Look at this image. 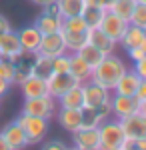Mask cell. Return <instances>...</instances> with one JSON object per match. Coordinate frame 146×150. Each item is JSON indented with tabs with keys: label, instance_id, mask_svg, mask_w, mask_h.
<instances>
[{
	"label": "cell",
	"instance_id": "obj_11",
	"mask_svg": "<svg viewBox=\"0 0 146 150\" xmlns=\"http://www.w3.org/2000/svg\"><path fill=\"white\" fill-rule=\"evenodd\" d=\"M0 134H2V138L8 142V146H10L12 150H24L26 146H30L26 134H24V130L20 128V124H18L16 120L10 122V124H6V126L0 130Z\"/></svg>",
	"mask_w": 146,
	"mask_h": 150
},
{
	"label": "cell",
	"instance_id": "obj_38",
	"mask_svg": "<svg viewBox=\"0 0 146 150\" xmlns=\"http://www.w3.org/2000/svg\"><path fill=\"white\" fill-rule=\"evenodd\" d=\"M10 82H6L4 80V78H0V98H2V96H4V94L8 92V90H10Z\"/></svg>",
	"mask_w": 146,
	"mask_h": 150
},
{
	"label": "cell",
	"instance_id": "obj_23",
	"mask_svg": "<svg viewBox=\"0 0 146 150\" xmlns=\"http://www.w3.org/2000/svg\"><path fill=\"white\" fill-rule=\"evenodd\" d=\"M54 4H56L58 14H60L62 18L80 16L82 10H84V6H86L84 0H54Z\"/></svg>",
	"mask_w": 146,
	"mask_h": 150
},
{
	"label": "cell",
	"instance_id": "obj_8",
	"mask_svg": "<svg viewBox=\"0 0 146 150\" xmlns=\"http://www.w3.org/2000/svg\"><path fill=\"white\" fill-rule=\"evenodd\" d=\"M68 52L66 44H64V38L60 32H50V34H42V40H40V46H38V52L40 56L46 58H56L60 54Z\"/></svg>",
	"mask_w": 146,
	"mask_h": 150
},
{
	"label": "cell",
	"instance_id": "obj_36",
	"mask_svg": "<svg viewBox=\"0 0 146 150\" xmlns=\"http://www.w3.org/2000/svg\"><path fill=\"white\" fill-rule=\"evenodd\" d=\"M136 98H138V100H146V78L140 80V86H138V90H136Z\"/></svg>",
	"mask_w": 146,
	"mask_h": 150
},
{
	"label": "cell",
	"instance_id": "obj_32",
	"mask_svg": "<svg viewBox=\"0 0 146 150\" xmlns=\"http://www.w3.org/2000/svg\"><path fill=\"white\" fill-rule=\"evenodd\" d=\"M70 68V52H64L60 56L52 58V72L54 74H62V72H68Z\"/></svg>",
	"mask_w": 146,
	"mask_h": 150
},
{
	"label": "cell",
	"instance_id": "obj_7",
	"mask_svg": "<svg viewBox=\"0 0 146 150\" xmlns=\"http://www.w3.org/2000/svg\"><path fill=\"white\" fill-rule=\"evenodd\" d=\"M128 26H130L128 20H124V18H120V16H116V14H112V12L106 10V12H104V18H102V22H100L98 28H100L108 38H112L114 42L118 44Z\"/></svg>",
	"mask_w": 146,
	"mask_h": 150
},
{
	"label": "cell",
	"instance_id": "obj_1",
	"mask_svg": "<svg viewBox=\"0 0 146 150\" xmlns=\"http://www.w3.org/2000/svg\"><path fill=\"white\" fill-rule=\"evenodd\" d=\"M128 70V66L124 64V60L116 54H108L100 60L98 66L92 68V74H90V82L98 84L106 90H114L118 78L122 76L124 72Z\"/></svg>",
	"mask_w": 146,
	"mask_h": 150
},
{
	"label": "cell",
	"instance_id": "obj_34",
	"mask_svg": "<svg viewBox=\"0 0 146 150\" xmlns=\"http://www.w3.org/2000/svg\"><path fill=\"white\" fill-rule=\"evenodd\" d=\"M42 150H66V144L62 140H50L42 144Z\"/></svg>",
	"mask_w": 146,
	"mask_h": 150
},
{
	"label": "cell",
	"instance_id": "obj_2",
	"mask_svg": "<svg viewBox=\"0 0 146 150\" xmlns=\"http://www.w3.org/2000/svg\"><path fill=\"white\" fill-rule=\"evenodd\" d=\"M98 136H100V142H98V150H120L124 142V130L120 126V120L116 118H106L98 126Z\"/></svg>",
	"mask_w": 146,
	"mask_h": 150
},
{
	"label": "cell",
	"instance_id": "obj_14",
	"mask_svg": "<svg viewBox=\"0 0 146 150\" xmlns=\"http://www.w3.org/2000/svg\"><path fill=\"white\" fill-rule=\"evenodd\" d=\"M16 34H18V40H20V46H22L24 52H32V54L38 52L40 40H42V32H40L34 24L24 26L22 30H18Z\"/></svg>",
	"mask_w": 146,
	"mask_h": 150
},
{
	"label": "cell",
	"instance_id": "obj_4",
	"mask_svg": "<svg viewBox=\"0 0 146 150\" xmlns=\"http://www.w3.org/2000/svg\"><path fill=\"white\" fill-rule=\"evenodd\" d=\"M56 110H58V104L52 96H40V98H24L20 112L28 116H38V118L50 120L52 116H56Z\"/></svg>",
	"mask_w": 146,
	"mask_h": 150
},
{
	"label": "cell",
	"instance_id": "obj_5",
	"mask_svg": "<svg viewBox=\"0 0 146 150\" xmlns=\"http://www.w3.org/2000/svg\"><path fill=\"white\" fill-rule=\"evenodd\" d=\"M82 92H84V106L88 108H102L108 106L112 98V90H106L94 82H82Z\"/></svg>",
	"mask_w": 146,
	"mask_h": 150
},
{
	"label": "cell",
	"instance_id": "obj_31",
	"mask_svg": "<svg viewBox=\"0 0 146 150\" xmlns=\"http://www.w3.org/2000/svg\"><path fill=\"white\" fill-rule=\"evenodd\" d=\"M14 70H16V64L12 60L0 56V78H4L6 82L12 84V80H14Z\"/></svg>",
	"mask_w": 146,
	"mask_h": 150
},
{
	"label": "cell",
	"instance_id": "obj_18",
	"mask_svg": "<svg viewBox=\"0 0 146 150\" xmlns=\"http://www.w3.org/2000/svg\"><path fill=\"white\" fill-rule=\"evenodd\" d=\"M88 44H92L94 48H98L104 56L114 54V50H116V42H114L112 38H108L100 28H90L88 30Z\"/></svg>",
	"mask_w": 146,
	"mask_h": 150
},
{
	"label": "cell",
	"instance_id": "obj_45",
	"mask_svg": "<svg viewBox=\"0 0 146 150\" xmlns=\"http://www.w3.org/2000/svg\"><path fill=\"white\" fill-rule=\"evenodd\" d=\"M0 106H2V100H0Z\"/></svg>",
	"mask_w": 146,
	"mask_h": 150
},
{
	"label": "cell",
	"instance_id": "obj_37",
	"mask_svg": "<svg viewBox=\"0 0 146 150\" xmlns=\"http://www.w3.org/2000/svg\"><path fill=\"white\" fill-rule=\"evenodd\" d=\"M86 6H94V8H106V0H84Z\"/></svg>",
	"mask_w": 146,
	"mask_h": 150
},
{
	"label": "cell",
	"instance_id": "obj_25",
	"mask_svg": "<svg viewBox=\"0 0 146 150\" xmlns=\"http://www.w3.org/2000/svg\"><path fill=\"white\" fill-rule=\"evenodd\" d=\"M52 74H54V72H52V58L36 54L34 60H32V76H38V78L48 80Z\"/></svg>",
	"mask_w": 146,
	"mask_h": 150
},
{
	"label": "cell",
	"instance_id": "obj_35",
	"mask_svg": "<svg viewBox=\"0 0 146 150\" xmlns=\"http://www.w3.org/2000/svg\"><path fill=\"white\" fill-rule=\"evenodd\" d=\"M8 30H12L10 26V20L4 16V14H0V36L4 34V32H8Z\"/></svg>",
	"mask_w": 146,
	"mask_h": 150
},
{
	"label": "cell",
	"instance_id": "obj_29",
	"mask_svg": "<svg viewBox=\"0 0 146 150\" xmlns=\"http://www.w3.org/2000/svg\"><path fill=\"white\" fill-rule=\"evenodd\" d=\"M60 30H70V32H86L88 26L84 22L82 16H70V18H62V28Z\"/></svg>",
	"mask_w": 146,
	"mask_h": 150
},
{
	"label": "cell",
	"instance_id": "obj_12",
	"mask_svg": "<svg viewBox=\"0 0 146 150\" xmlns=\"http://www.w3.org/2000/svg\"><path fill=\"white\" fill-rule=\"evenodd\" d=\"M24 50L20 46V40H18V34L16 30H8L0 36V56L8 58L12 62H16V58L22 54Z\"/></svg>",
	"mask_w": 146,
	"mask_h": 150
},
{
	"label": "cell",
	"instance_id": "obj_33",
	"mask_svg": "<svg viewBox=\"0 0 146 150\" xmlns=\"http://www.w3.org/2000/svg\"><path fill=\"white\" fill-rule=\"evenodd\" d=\"M132 70L138 74V78H142V80H144V78H146V56L140 58V60H136L134 66H132Z\"/></svg>",
	"mask_w": 146,
	"mask_h": 150
},
{
	"label": "cell",
	"instance_id": "obj_3",
	"mask_svg": "<svg viewBox=\"0 0 146 150\" xmlns=\"http://www.w3.org/2000/svg\"><path fill=\"white\" fill-rule=\"evenodd\" d=\"M16 122L20 124V128L24 130L26 138H28V144H38L46 138L48 134V124L50 120H44V118H38V116H28V114H22L16 118Z\"/></svg>",
	"mask_w": 146,
	"mask_h": 150
},
{
	"label": "cell",
	"instance_id": "obj_27",
	"mask_svg": "<svg viewBox=\"0 0 146 150\" xmlns=\"http://www.w3.org/2000/svg\"><path fill=\"white\" fill-rule=\"evenodd\" d=\"M76 54H78V56L82 58V60H84L86 64H88L90 68H94V66H98V64H100V60L104 58V54H102L100 50H98V48H94L92 44H88V42H86L84 46L80 48V50L76 52Z\"/></svg>",
	"mask_w": 146,
	"mask_h": 150
},
{
	"label": "cell",
	"instance_id": "obj_6",
	"mask_svg": "<svg viewBox=\"0 0 146 150\" xmlns=\"http://www.w3.org/2000/svg\"><path fill=\"white\" fill-rule=\"evenodd\" d=\"M138 106H140V100L136 96L112 94V98H110V114L116 120H122V118H126V116H130V114H136Z\"/></svg>",
	"mask_w": 146,
	"mask_h": 150
},
{
	"label": "cell",
	"instance_id": "obj_10",
	"mask_svg": "<svg viewBox=\"0 0 146 150\" xmlns=\"http://www.w3.org/2000/svg\"><path fill=\"white\" fill-rule=\"evenodd\" d=\"M120 126H122L126 138L138 140V138H144L146 136V118L140 114V112L122 118V120H120Z\"/></svg>",
	"mask_w": 146,
	"mask_h": 150
},
{
	"label": "cell",
	"instance_id": "obj_39",
	"mask_svg": "<svg viewBox=\"0 0 146 150\" xmlns=\"http://www.w3.org/2000/svg\"><path fill=\"white\" fill-rule=\"evenodd\" d=\"M138 112L146 118V100H140V106H138Z\"/></svg>",
	"mask_w": 146,
	"mask_h": 150
},
{
	"label": "cell",
	"instance_id": "obj_17",
	"mask_svg": "<svg viewBox=\"0 0 146 150\" xmlns=\"http://www.w3.org/2000/svg\"><path fill=\"white\" fill-rule=\"evenodd\" d=\"M20 92L24 98H40V96H48V84L44 78L38 76H28L26 80L20 84Z\"/></svg>",
	"mask_w": 146,
	"mask_h": 150
},
{
	"label": "cell",
	"instance_id": "obj_30",
	"mask_svg": "<svg viewBox=\"0 0 146 150\" xmlns=\"http://www.w3.org/2000/svg\"><path fill=\"white\" fill-rule=\"evenodd\" d=\"M128 22L132 24V26H138V28H142L146 30V4H138L136 2L134 10L130 14V20Z\"/></svg>",
	"mask_w": 146,
	"mask_h": 150
},
{
	"label": "cell",
	"instance_id": "obj_22",
	"mask_svg": "<svg viewBox=\"0 0 146 150\" xmlns=\"http://www.w3.org/2000/svg\"><path fill=\"white\" fill-rule=\"evenodd\" d=\"M146 40V30H142V28H138V26H128L126 28V32H124V36L120 38V46L124 48V50H132V48L140 46L142 42Z\"/></svg>",
	"mask_w": 146,
	"mask_h": 150
},
{
	"label": "cell",
	"instance_id": "obj_9",
	"mask_svg": "<svg viewBox=\"0 0 146 150\" xmlns=\"http://www.w3.org/2000/svg\"><path fill=\"white\" fill-rule=\"evenodd\" d=\"M46 84H48V96H52V98L56 100V98H60L64 92H68L70 88L78 86L80 82L76 80L70 72H62V74H52V76L46 80Z\"/></svg>",
	"mask_w": 146,
	"mask_h": 150
},
{
	"label": "cell",
	"instance_id": "obj_41",
	"mask_svg": "<svg viewBox=\"0 0 146 150\" xmlns=\"http://www.w3.org/2000/svg\"><path fill=\"white\" fill-rule=\"evenodd\" d=\"M30 2L38 4V6H44V4H48V2H54V0H30Z\"/></svg>",
	"mask_w": 146,
	"mask_h": 150
},
{
	"label": "cell",
	"instance_id": "obj_16",
	"mask_svg": "<svg viewBox=\"0 0 146 150\" xmlns=\"http://www.w3.org/2000/svg\"><path fill=\"white\" fill-rule=\"evenodd\" d=\"M74 138V146L78 150H98V128H80L72 134Z\"/></svg>",
	"mask_w": 146,
	"mask_h": 150
},
{
	"label": "cell",
	"instance_id": "obj_44",
	"mask_svg": "<svg viewBox=\"0 0 146 150\" xmlns=\"http://www.w3.org/2000/svg\"><path fill=\"white\" fill-rule=\"evenodd\" d=\"M110 2H112V0H106V4H110Z\"/></svg>",
	"mask_w": 146,
	"mask_h": 150
},
{
	"label": "cell",
	"instance_id": "obj_21",
	"mask_svg": "<svg viewBox=\"0 0 146 150\" xmlns=\"http://www.w3.org/2000/svg\"><path fill=\"white\" fill-rule=\"evenodd\" d=\"M68 72H70V74L82 84V82H88L90 80L92 68H90V66L78 56V54H76V52H70V68H68Z\"/></svg>",
	"mask_w": 146,
	"mask_h": 150
},
{
	"label": "cell",
	"instance_id": "obj_24",
	"mask_svg": "<svg viewBox=\"0 0 146 150\" xmlns=\"http://www.w3.org/2000/svg\"><path fill=\"white\" fill-rule=\"evenodd\" d=\"M60 34L64 38L68 52H78L80 48L88 42V30L86 32H70V30H60Z\"/></svg>",
	"mask_w": 146,
	"mask_h": 150
},
{
	"label": "cell",
	"instance_id": "obj_13",
	"mask_svg": "<svg viewBox=\"0 0 146 150\" xmlns=\"http://www.w3.org/2000/svg\"><path fill=\"white\" fill-rule=\"evenodd\" d=\"M56 118H58V124L70 134H74L82 126V112L78 108H58Z\"/></svg>",
	"mask_w": 146,
	"mask_h": 150
},
{
	"label": "cell",
	"instance_id": "obj_43",
	"mask_svg": "<svg viewBox=\"0 0 146 150\" xmlns=\"http://www.w3.org/2000/svg\"><path fill=\"white\" fill-rule=\"evenodd\" d=\"M66 150H78V148H76V146H70V148H68L66 146Z\"/></svg>",
	"mask_w": 146,
	"mask_h": 150
},
{
	"label": "cell",
	"instance_id": "obj_40",
	"mask_svg": "<svg viewBox=\"0 0 146 150\" xmlns=\"http://www.w3.org/2000/svg\"><path fill=\"white\" fill-rule=\"evenodd\" d=\"M0 150H12L10 146H8V142L2 138V134H0Z\"/></svg>",
	"mask_w": 146,
	"mask_h": 150
},
{
	"label": "cell",
	"instance_id": "obj_15",
	"mask_svg": "<svg viewBox=\"0 0 146 150\" xmlns=\"http://www.w3.org/2000/svg\"><path fill=\"white\" fill-rule=\"evenodd\" d=\"M140 80H142V78H138V74H136L134 70L128 68V70L122 74V76L118 78V82H116V86H114L112 94L136 96V90H138V86H140Z\"/></svg>",
	"mask_w": 146,
	"mask_h": 150
},
{
	"label": "cell",
	"instance_id": "obj_26",
	"mask_svg": "<svg viewBox=\"0 0 146 150\" xmlns=\"http://www.w3.org/2000/svg\"><path fill=\"white\" fill-rule=\"evenodd\" d=\"M136 2L134 0H112L108 6H106V10L116 14V16H120L124 20H130V14L134 10Z\"/></svg>",
	"mask_w": 146,
	"mask_h": 150
},
{
	"label": "cell",
	"instance_id": "obj_19",
	"mask_svg": "<svg viewBox=\"0 0 146 150\" xmlns=\"http://www.w3.org/2000/svg\"><path fill=\"white\" fill-rule=\"evenodd\" d=\"M34 26L42 32V34H50V32H60L62 28V16L60 14H52V12H40Z\"/></svg>",
	"mask_w": 146,
	"mask_h": 150
},
{
	"label": "cell",
	"instance_id": "obj_42",
	"mask_svg": "<svg viewBox=\"0 0 146 150\" xmlns=\"http://www.w3.org/2000/svg\"><path fill=\"white\" fill-rule=\"evenodd\" d=\"M134 2H138V4H146V0H134Z\"/></svg>",
	"mask_w": 146,
	"mask_h": 150
},
{
	"label": "cell",
	"instance_id": "obj_28",
	"mask_svg": "<svg viewBox=\"0 0 146 150\" xmlns=\"http://www.w3.org/2000/svg\"><path fill=\"white\" fill-rule=\"evenodd\" d=\"M104 12H106V8H94V6H84V10H82V18H84V22H86V26L90 28H98L102 22V18H104Z\"/></svg>",
	"mask_w": 146,
	"mask_h": 150
},
{
	"label": "cell",
	"instance_id": "obj_20",
	"mask_svg": "<svg viewBox=\"0 0 146 150\" xmlns=\"http://www.w3.org/2000/svg\"><path fill=\"white\" fill-rule=\"evenodd\" d=\"M58 108H82L84 106V92H82V84L70 88L68 92H64L60 98H56Z\"/></svg>",
	"mask_w": 146,
	"mask_h": 150
}]
</instances>
